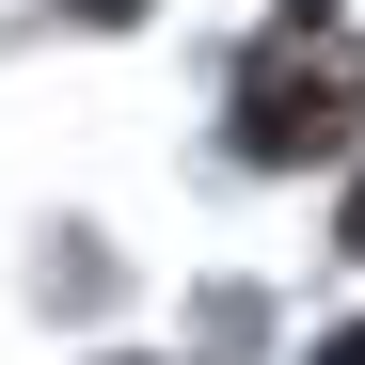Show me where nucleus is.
Returning <instances> with one entry per match:
<instances>
[{
    "label": "nucleus",
    "instance_id": "1",
    "mask_svg": "<svg viewBox=\"0 0 365 365\" xmlns=\"http://www.w3.org/2000/svg\"><path fill=\"white\" fill-rule=\"evenodd\" d=\"M238 143H255V159L349 143V80H334V64H255V80H238Z\"/></svg>",
    "mask_w": 365,
    "mask_h": 365
},
{
    "label": "nucleus",
    "instance_id": "2",
    "mask_svg": "<svg viewBox=\"0 0 365 365\" xmlns=\"http://www.w3.org/2000/svg\"><path fill=\"white\" fill-rule=\"evenodd\" d=\"M349 255H365V175H349Z\"/></svg>",
    "mask_w": 365,
    "mask_h": 365
},
{
    "label": "nucleus",
    "instance_id": "3",
    "mask_svg": "<svg viewBox=\"0 0 365 365\" xmlns=\"http://www.w3.org/2000/svg\"><path fill=\"white\" fill-rule=\"evenodd\" d=\"M80 16H143V0H80Z\"/></svg>",
    "mask_w": 365,
    "mask_h": 365
},
{
    "label": "nucleus",
    "instance_id": "4",
    "mask_svg": "<svg viewBox=\"0 0 365 365\" xmlns=\"http://www.w3.org/2000/svg\"><path fill=\"white\" fill-rule=\"evenodd\" d=\"M334 365H365V334H349V349H334Z\"/></svg>",
    "mask_w": 365,
    "mask_h": 365
}]
</instances>
